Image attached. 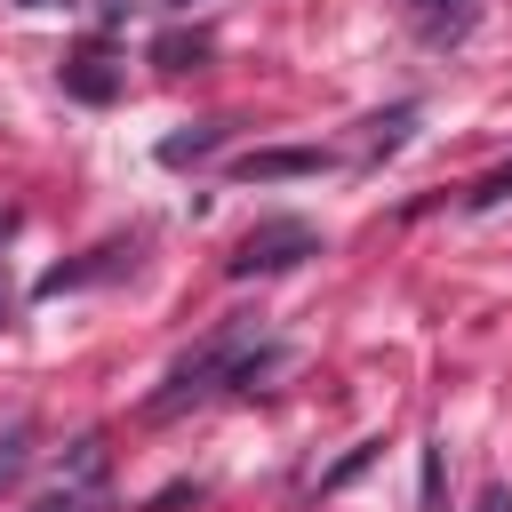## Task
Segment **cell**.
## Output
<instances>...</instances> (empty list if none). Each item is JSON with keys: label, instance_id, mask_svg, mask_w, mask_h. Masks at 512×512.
Instances as JSON below:
<instances>
[{"label": "cell", "instance_id": "obj_12", "mask_svg": "<svg viewBox=\"0 0 512 512\" xmlns=\"http://www.w3.org/2000/svg\"><path fill=\"white\" fill-rule=\"evenodd\" d=\"M408 120H416V104H392L384 120H368V160H384V152H400V136H408Z\"/></svg>", "mask_w": 512, "mask_h": 512}, {"label": "cell", "instance_id": "obj_10", "mask_svg": "<svg viewBox=\"0 0 512 512\" xmlns=\"http://www.w3.org/2000/svg\"><path fill=\"white\" fill-rule=\"evenodd\" d=\"M376 456H384V440H360V448H344V456H336V464L320 472V496H336V488H352V480H360V472H368Z\"/></svg>", "mask_w": 512, "mask_h": 512}, {"label": "cell", "instance_id": "obj_1", "mask_svg": "<svg viewBox=\"0 0 512 512\" xmlns=\"http://www.w3.org/2000/svg\"><path fill=\"white\" fill-rule=\"evenodd\" d=\"M248 344H256V320H224L216 336H200V344L160 376V392L144 400V416H152V424H168V416H184L192 400H208L216 384H232V368H240V352H248Z\"/></svg>", "mask_w": 512, "mask_h": 512}, {"label": "cell", "instance_id": "obj_6", "mask_svg": "<svg viewBox=\"0 0 512 512\" xmlns=\"http://www.w3.org/2000/svg\"><path fill=\"white\" fill-rule=\"evenodd\" d=\"M120 264H136V256H128V248H96V256H80V264H48V272L32 280V296H64V288L104 280V272H120Z\"/></svg>", "mask_w": 512, "mask_h": 512}, {"label": "cell", "instance_id": "obj_7", "mask_svg": "<svg viewBox=\"0 0 512 512\" xmlns=\"http://www.w3.org/2000/svg\"><path fill=\"white\" fill-rule=\"evenodd\" d=\"M64 96L72 104H112L120 96V72L104 56H64Z\"/></svg>", "mask_w": 512, "mask_h": 512}, {"label": "cell", "instance_id": "obj_20", "mask_svg": "<svg viewBox=\"0 0 512 512\" xmlns=\"http://www.w3.org/2000/svg\"><path fill=\"white\" fill-rule=\"evenodd\" d=\"M0 304H8V288H0Z\"/></svg>", "mask_w": 512, "mask_h": 512}, {"label": "cell", "instance_id": "obj_13", "mask_svg": "<svg viewBox=\"0 0 512 512\" xmlns=\"http://www.w3.org/2000/svg\"><path fill=\"white\" fill-rule=\"evenodd\" d=\"M24 464H32V424H8V432H0V488H16Z\"/></svg>", "mask_w": 512, "mask_h": 512}, {"label": "cell", "instance_id": "obj_11", "mask_svg": "<svg viewBox=\"0 0 512 512\" xmlns=\"http://www.w3.org/2000/svg\"><path fill=\"white\" fill-rule=\"evenodd\" d=\"M416 496H424V512H440V496H448V456H440V440L416 448Z\"/></svg>", "mask_w": 512, "mask_h": 512}, {"label": "cell", "instance_id": "obj_8", "mask_svg": "<svg viewBox=\"0 0 512 512\" xmlns=\"http://www.w3.org/2000/svg\"><path fill=\"white\" fill-rule=\"evenodd\" d=\"M208 48H216V40H208L200 24H168V32L152 40V64H160V72H192V64H208Z\"/></svg>", "mask_w": 512, "mask_h": 512}, {"label": "cell", "instance_id": "obj_9", "mask_svg": "<svg viewBox=\"0 0 512 512\" xmlns=\"http://www.w3.org/2000/svg\"><path fill=\"white\" fill-rule=\"evenodd\" d=\"M64 488H104V440H96V432L72 440V456H64Z\"/></svg>", "mask_w": 512, "mask_h": 512}, {"label": "cell", "instance_id": "obj_17", "mask_svg": "<svg viewBox=\"0 0 512 512\" xmlns=\"http://www.w3.org/2000/svg\"><path fill=\"white\" fill-rule=\"evenodd\" d=\"M472 512H512V488H480V504Z\"/></svg>", "mask_w": 512, "mask_h": 512}, {"label": "cell", "instance_id": "obj_4", "mask_svg": "<svg viewBox=\"0 0 512 512\" xmlns=\"http://www.w3.org/2000/svg\"><path fill=\"white\" fill-rule=\"evenodd\" d=\"M408 8V32L424 48H456L472 24H480V0H400Z\"/></svg>", "mask_w": 512, "mask_h": 512}, {"label": "cell", "instance_id": "obj_18", "mask_svg": "<svg viewBox=\"0 0 512 512\" xmlns=\"http://www.w3.org/2000/svg\"><path fill=\"white\" fill-rule=\"evenodd\" d=\"M16 8H64V0H16Z\"/></svg>", "mask_w": 512, "mask_h": 512}, {"label": "cell", "instance_id": "obj_15", "mask_svg": "<svg viewBox=\"0 0 512 512\" xmlns=\"http://www.w3.org/2000/svg\"><path fill=\"white\" fill-rule=\"evenodd\" d=\"M32 512H104V488H64V480H56Z\"/></svg>", "mask_w": 512, "mask_h": 512}, {"label": "cell", "instance_id": "obj_2", "mask_svg": "<svg viewBox=\"0 0 512 512\" xmlns=\"http://www.w3.org/2000/svg\"><path fill=\"white\" fill-rule=\"evenodd\" d=\"M304 256H320V232H312L304 216H256V224L240 232V248L224 256V272H232V280H264V272H296Z\"/></svg>", "mask_w": 512, "mask_h": 512}, {"label": "cell", "instance_id": "obj_14", "mask_svg": "<svg viewBox=\"0 0 512 512\" xmlns=\"http://www.w3.org/2000/svg\"><path fill=\"white\" fill-rule=\"evenodd\" d=\"M504 200H512V168H488V176L464 192V208H472V216H488V208H504Z\"/></svg>", "mask_w": 512, "mask_h": 512}, {"label": "cell", "instance_id": "obj_5", "mask_svg": "<svg viewBox=\"0 0 512 512\" xmlns=\"http://www.w3.org/2000/svg\"><path fill=\"white\" fill-rule=\"evenodd\" d=\"M232 144V120H192V128H176V136H160V168H192V160H208V152H224Z\"/></svg>", "mask_w": 512, "mask_h": 512}, {"label": "cell", "instance_id": "obj_16", "mask_svg": "<svg viewBox=\"0 0 512 512\" xmlns=\"http://www.w3.org/2000/svg\"><path fill=\"white\" fill-rule=\"evenodd\" d=\"M192 496H200V480H168V488H160L144 512H176V504H192Z\"/></svg>", "mask_w": 512, "mask_h": 512}, {"label": "cell", "instance_id": "obj_19", "mask_svg": "<svg viewBox=\"0 0 512 512\" xmlns=\"http://www.w3.org/2000/svg\"><path fill=\"white\" fill-rule=\"evenodd\" d=\"M168 8H192V0H168Z\"/></svg>", "mask_w": 512, "mask_h": 512}, {"label": "cell", "instance_id": "obj_3", "mask_svg": "<svg viewBox=\"0 0 512 512\" xmlns=\"http://www.w3.org/2000/svg\"><path fill=\"white\" fill-rule=\"evenodd\" d=\"M320 168H328L320 144H272V152H240L232 160L240 184H288V176H320Z\"/></svg>", "mask_w": 512, "mask_h": 512}]
</instances>
